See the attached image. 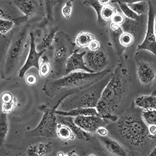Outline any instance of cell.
Segmentation results:
<instances>
[{"label": "cell", "instance_id": "obj_6", "mask_svg": "<svg viewBox=\"0 0 156 156\" xmlns=\"http://www.w3.org/2000/svg\"><path fill=\"white\" fill-rule=\"evenodd\" d=\"M76 44L69 36L62 31L56 33L53 43L52 78L58 80L65 75L66 62L75 51Z\"/></svg>", "mask_w": 156, "mask_h": 156}, {"label": "cell", "instance_id": "obj_19", "mask_svg": "<svg viewBox=\"0 0 156 156\" xmlns=\"http://www.w3.org/2000/svg\"><path fill=\"white\" fill-rule=\"evenodd\" d=\"M55 114L66 116V117H73L76 118L78 116H87V115H96L99 116L96 108H77L73 109L69 111H62L60 110H53Z\"/></svg>", "mask_w": 156, "mask_h": 156}, {"label": "cell", "instance_id": "obj_9", "mask_svg": "<svg viewBox=\"0 0 156 156\" xmlns=\"http://www.w3.org/2000/svg\"><path fill=\"white\" fill-rule=\"evenodd\" d=\"M86 66L95 73H99L106 69L109 59L106 51L102 47L97 51H89L84 56Z\"/></svg>", "mask_w": 156, "mask_h": 156}, {"label": "cell", "instance_id": "obj_36", "mask_svg": "<svg viewBox=\"0 0 156 156\" xmlns=\"http://www.w3.org/2000/svg\"><path fill=\"white\" fill-rule=\"evenodd\" d=\"M73 2L71 1H67L65 3L64 6L62 9V14L64 17L66 19L69 18L72 12Z\"/></svg>", "mask_w": 156, "mask_h": 156}, {"label": "cell", "instance_id": "obj_48", "mask_svg": "<svg viewBox=\"0 0 156 156\" xmlns=\"http://www.w3.org/2000/svg\"><path fill=\"white\" fill-rule=\"evenodd\" d=\"M152 95L156 96V87H155V88L154 89V90H153V92H152Z\"/></svg>", "mask_w": 156, "mask_h": 156}, {"label": "cell", "instance_id": "obj_28", "mask_svg": "<svg viewBox=\"0 0 156 156\" xmlns=\"http://www.w3.org/2000/svg\"><path fill=\"white\" fill-rule=\"evenodd\" d=\"M84 4H86L88 6L93 7L97 13L98 15V24L101 27H105L106 25V21H104L101 17V11L103 6H102L98 0H91V1H86Z\"/></svg>", "mask_w": 156, "mask_h": 156}, {"label": "cell", "instance_id": "obj_22", "mask_svg": "<svg viewBox=\"0 0 156 156\" xmlns=\"http://www.w3.org/2000/svg\"><path fill=\"white\" fill-rule=\"evenodd\" d=\"M9 131V122L7 114L0 113V147H2L5 142Z\"/></svg>", "mask_w": 156, "mask_h": 156}, {"label": "cell", "instance_id": "obj_38", "mask_svg": "<svg viewBox=\"0 0 156 156\" xmlns=\"http://www.w3.org/2000/svg\"><path fill=\"white\" fill-rule=\"evenodd\" d=\"M125 18H126V17L123 15V14L122 13V12H118L114 16V17L112 18L111 23H114V24H115L116 25H118V26H119V27H121V26L124 22Z\"/></svg>", "mask_w": 156, "mask_h": 156}, {"label": "cell", "instance_id": "obj_13", "mask_svg": "<svg viewBox=\"0 0 156 156\" xmlns=\"http://www.w3.org/2000/svg\"><path fill=\"white\" fill-rule=\"evenodd\" d=\"M137 74L140 82L144 85L151 84L156 77V71L153 65L143 61L137 62Z\"/></svg>", "mask_w": 156, "mask_h": 156}, {"label": "cell", "instance_id": "obj_49", "mask_svg": "<svg viewBox=\"0 0 156 156\" xmlns=\"http://www.w3.org/2000/svg\"><path fill=\"white\" fill-rule=\"evenodd\" d=\"M89 156H96V155H94V154H90V155H89Z\"/></svg>", "mask_w": 156, "mask_h": 156}, {"label": "cell", "instance_id": "obj_34", "mask_svg": "<svg viewBox=\"0 0 156 156\" xmlns=\"http://www.w3.org/2000/svg\"><path fill=\"white\" fill-rule=\"evenodd\" d=\"M8 43L9 40H8L7 37L5 35L0 34V67H1V69Z\"/></svg>", "mask_w": 156, "mask_h": 156}, {"label": "cell", "instance_id": "obj_4", "mask_svg": "<svg viewBox=\"0 0 156 156\" xmlns=\"http://www.w3.org/2000/svg\"><path fill=\"white\" fill-rule=\"evenodd\" d=\"M113 72H110L104 79L88 87L62 98L53 108L69 111L77 108H96L102 91L110 81Z\"/></svg>", "mask_w": 156, "mask_h": 156}, {"label": "cell", "instance_id": "obj_18", "mask_svg": "<svg viewBox=\"0 0 156 156\" xmlns=\"http://www.w3.org/2000/svg\"><path fill=\"white\" fill-rule=\"evenodd\" d=\"M110 36L112 43L114 46L115 51L118 55L120 56L122 54L123 51L125 50V48L122 46L120 43V37L123 31L119 26L116 25L111 23L110 26Z\"/></svg>", "mask_w": 156, "mask_h": 156}, {"label": "cell", "instance_id": "obj_16", "mask_svg": "<svg viewBox=\"0 0 156 156\" xmlns=\"http://www.w3.org/2000/svg\"><path fill=\"white\" fill-rule=\"evenodd\" d=\"M51 142H40L30 146L26 152L28 156H47L53 151Z\"/></svg>", "mask_w": 156, "mask_h": 156}, {"label": "cell", "instance_id": "obj_27", "mask_svg": "<svg viewBox=\"0 0 156 156\" xmlns=\"http://www.w3.org/2000/svg\"><path fill=\"white\" fill-rule=\"evenodd\" d=\"M114 3H118L120 9L122 11V13L123 15L128 18V19H131L133 20H136V21H139L140 17L137 16L135 12L130 8L128 5L124 3L123 1H115V2H112Z\"/></svg>", "mask_w": 156, "mask_h": 156}, {"label": "cell", "instance_id": "obj_3", "mask_svg": "<svg viewBox=\"0 0 156 156\" xmlns=\"http://www.w3.org/2000/svg\"><path fill=\"white\" fill-rule=\"evenodd\" d=\"M110 72L111 71L109 69L94 73L73 72L58 80H47L43 90L48 97L53 98L63 89L72 88L80 90L88 87L104 79Z\"/></svg>", "mask_w": 156, "mask_h": 156}, {"label": "cell", "instance_id": "obj_32", "mask_svg": "<svg viewBox=\"0 0 156 156\" xmlns=\"http://www.w3.org/2000/svg\"><path fill=\"white\" fill-rule=\"evenodd\" d=\"M118 12V11L113 6L109 5L103 6L101 11V17L104 21H110L112 20L114 16Z\"/></svg>", "mask_w": 156, "mask_h": 156}, {"label": "cell", "instance_id": "obj_35", "mask_svg": "<svg viewBox=\"0 0 156 156\" xmlns=\"http://www.w3.org/2000/svg\"><path fill=\"white\" fill-rule=\"evenodd\" d=\"M134 36L129 33H123L120 37V43L124 48L131 46L134 43Z\"/></svg>", "mask_w": 156, "mask_h": 156}, {"label": "cell", "instance_id": "obj_14", "mask_svg": "<svg viewBox=\"0 0 156 156\" xmlns=\"http://www.w3.org/2000/svg\"><path fill=\"white\" fill-rule=\"evenodd\" d=\"M58 124H61L68 126L74 134L75 137L80 140L87 141L90 139L89 133L84 131L74 123V118L73 117H66L56 115Z\"/></svg>", "mask_w": 156, "mask_h": 156}, {"label": "cell", "instance_id": "obj_43", "mask_svg": "<svg viewBox=\"0 0 156 156\" xmlns=\"http://www.w3.org/2000/svg\"><path fill=\"white\" fill-rule=\"evenodd\" d=\"M148 131L151 136L155 137L156 134V126H148Z\"/></svg>", "mask_w": 156, "mask_h": 156}, {"label": "cell", "instance_id": "obj_8", "mask_svg": "<svg viewBox=\"0 0 156 156\" xmlns=\"http://www.w3.org/2000/svg\"><path fill=\"white\" fill-rule=\"evenodd\" d=\"M148 9V18H147V27L146 36L144 41L142 43L138 45L137 48V51L146 50L152 53L156 56V36L154 33V23L155 18V11L153 5L151 2L147 1Z\"/></svg>", "mask_w": 156, "mask_h": 156}, {"label": "cell", "instance_id": "obj_46", "mask_svg": "<svg viewBox=\"0 0 156 156\" xmlns=\"http://www.w3.org/2000/svg\"><path fill=\"white\" fill-rule=\"evenodd\" d=\"M65 156H79V155H77V154H76L74 150H73L72 151L69 152L66 155H65Z\"/></svg>", "mask_w": 156, "mask_h": 156}, {"label": "cell", "instance_id": "obj_37", "mask_svg": "<svg viewBox=\"0 0 156 156\" xmlns=\"http://www.w3.org/2000/svg\"><path fill=\"white\" fill-rule=\"evenodd\" d=\"M16 98L9 92H5L1 96V101L3 105H8L14 101Z\"/></svg>", "mask_w": 156, "mask_h": 156}, {"label": "cell", "instance_id": "obj_25", "mask_svg": "<svg viewBox=\"0 0 156 156\" xmlns=\"http://www.w3.org/2000/svg\"><path fill=\"white\" fill-rule=\"evenodd\" d=\"M57 30L58 29L56 28L53 31H51L50 33L46 34L43 38L41 42L36 46V50H38L39 52H40L43 50H46V48H52V44H53Z\"/></svg>", "mask_w": 156, "mask_h": 156}, {"label": "cell", "instance_id": "obj_47", "mask_svg": "<svg viewBox=\"0 0 156 156\" xmlns=\"http://www.w3.org/2000/svg\"><path fill=\"white\" fill-rule=\"evenodd\" d=\"M154 33L156 36V16H155L154 18Z\"/></svg>", "mask_w": 156, "mask_h": 156}, {"label": "cell", "instance_id": "obj_29", "mask_svg": "<svg viewBox=\"0 0 156 156\" xmlns=\"http://www.w3.org/2000/svg\"><path fill=\"white\" fill-rule=\"evenodd\" d=\"M142 118L147 126H156V110H143Z\"/></svg>", "mask_w": 156, "mask_h": 156}, {"label": "cell", "instance_id": "obj_10", "mask_svg": "<svg viewBox=\"0 0 156 156\" xmlns=\"http://www.w3.org/2000/svg\"><path fill=\"white\" fill-rule=\"evenodd\" d=\"M30 49L24 66L19 71V77H23L26 73L28 69L32 67L37 68L38 70L40 69V59L43 56L46 50H43L40 52L36 51V46L35 44V34L31 31L30 33Z\"/></svg>", "mask_w": 156, "mask_h": 156}, {"label": "cell", "instance_id": "obj_24", "mask_svg": "<svg viewBox=\"0 0 156 156\" xmlns=\"http://www.w3.org/2000/svg\"><path fill=\"white\" fill-rule=\"evenodd\" d=\"M94 40H95V37L93 34L88 32H81L76 38L75 44L80 48H86Z\"/></svg>", "mask_w": 156, "mask_h": 156}, {"label": "cell", "instance_id": "obj_41", "mask_svg": "<svg viewBox=\"0 0 156 156\" xmlns=\"http://www.w3.org/2000/svg\"><path fill=\"white\" fill-rule=\"evenodd\" d=\"M101 44L99 43V42L97 40H94L93 42H91L89 46L87 47L89 49V51H97L98 49H99L101 48Z\"/></svg>", "mask_w": 156, "mask_h": 156}, {"label": "cell", "instance_id": "obj_23", "mask_svg": "<svg viewBox=\"0 0 156 156\" xmlns=\"http://www.w3.org/2000/svg\"><path fill=\"white\" fill-rule=\"evenodd\" d=\"M121 28L125 33H129L134 36L137 34L140 28V23L139 21L133 20L131 19L125 18V21L121 26Z\"/></svg>", "mask_w": 156, "mask_h": 156}, {"label": "cell", "instance_id": "obj_7", "mask_svg": "<svg viewBox=\"0 0 156 156\" xmlns=\"http://www.w3.org/2000/svg\"><path fill=\"white\" fill-rule=\"evenodd\" d=\"M40 111L44 112V114L38 126L31 131L25 133L26 137H44L47 138L57 137L58 122L56 114L52 109H49L45 105L38 108Z\"/></svg>", "mask_w": 156, "mask_h": 156}, {"label": "cell", "instance_id": "obj_40", "mask_svg": "<svg viewBox=\"0 0 156 156\" xmlns=\"http://www.w3.org/2000/svg\"><path fill=\"white\" fill-rule=\"evenodd\" d=\"M25 81L30 86H34L37 83V77L34 74H28L25 78Z\"/></svg>", "mask_w": 156, "mask_h": 156}, {"label": "cell", "instance_id": "obj_33", "mask_svg": "<svg viewBox=\"0 0 156 156\" xmlns=\"http://www.w3.org/2000/svg\"><path fill=\"white\" fill-rule=\"evenodd\" d=\"M15 23L10 20L0 18V34H6L13 28Z\"/></svg>", "mask_w": 156, "mask_h": 156}, {"label": "cell", "instance_id": "obj_11", "mask_svg": "<svg viewBox=\"0 0 156 156\" xmlns=\"http://www.w3.org/2000/svg\"><path fill=\"white\" fill-rule=\"evenodd\" d=\"M74 123L87 133H95L98 128L105 127L106 121L99 116H78L74 118Z\"/></svg>", "mask_w": 156, "mask_h": 156}, {"label": "cell", "instance_id": "obj_12", "mask_svg": "<svg viewBox=\"0 0 156 156\" xmlns=\"http://www.w3.org/2000/svg\"><path fill=\"white\" fill-rule=\"evenodd\" d=\"M78 51H79V49H76L73 54L68 59L64 76L78 70L84 71V72L89 73H95L94 71L89 69L86 66L84 56L86 55V52L84 51L81 53H79Z\"/></svg>", "mask_w": 156, "mask_h": 156}, {"label": "cell", "instance_id": "obj_1", "mask_svg": "<svg viewBox=\"0 0 156 156\" xmlns=\"http://www.w3.org/2000/svg\"><path fill=\"white\" fill-rule=\"evenodd\" d=\"M30 24H26L12 31L2 66L3 80H9L15 76L27 61L30 49Z\"/></svg>", "mask_w": 156, "mask_h": 156}, {"label": "cell", "instance_id": "obj_20", "mask_svg": "<svg viewBox=\"0 0 156 156\" xmlns=\"http://www.w3.org/2000/svg\"><path fill=\"white\" fill-rule=\"evenodd\" d=\"M135 105L143 110H156V96L142 95L135 99Z\"/></svg>", "mask_w": 156, "mask_h": 156}, {"label": "cell", "instance_id": "obj_17", "mask_svg": "<svg viewBox=\"0 0 156 156\" xmlns=\"http://www.w3.org/2000/svg\"><path fill=\"white\" fill-rule=\"evenodd\" d=\"M12 3L23 12L27 20L35 13L38 7V2L34 0H15Z\"/></svg>", "mask_w": 156, "mask_h": 156}, {"label": "cell", "instance_id": "obj_31", "mask_svg": "<svg viewBox=\"0 0 156 156\" xmlns=\"http://www.w3.org/2000/svg\"><path fill=\"white\" fill-rule=\"evenodd\" d=\"M59 1H43L45 5L46 17L45 18L49 23H53L54 20V7L59 3Z\"/></svg>", "mask_w": 156, "mask_h": 156}, {"label": "cell", "instance_id": "obj_45", "mask_svg": "<svg viewBox=\"0 0 156 156\" xmlns=\"http://www.w3.org/2000/svg\"><path fill=\"white\" fill-rule=\"evenodd\" d=\"M148 156H156V146L153 149V150L150 152V154L148 155Z\"/></svg>", "mask_w": 156, "mask_h": 156}, {"label": "cell", "instance_id": "obj_15", "mask_svg": "<svg viewBox=\"0 0 156 156\" xmlns=\"http://www.w3.org/2000/svg\"><path fill=\"white\" fill-rule=\"evenodd\" d=\"M101 140L106 149L113 156H127L128 151L117 140L106 136L101 137Z\"/></svg>", "mask_w": 156, "mask_h": 156}, {"label": "cell", "instance_id": "obj_30", "mask_svg": "<svg viewBox=\"0 0 156 156\" xmlns=\"http://www.w3.org/2000/svg\"><path fill=\"white\" fill-rule=\"evenodd\" d=\"M42 58V62L40 65V69H39V73L41 77H45L51 72V66L49 58L45 55H43Z\"/></svg>", "mask_w": 156, "mask_h": 156}, {"label": "cell", "instance_id": "obj_21", "mask_svg": "<svg viewBox=\"0 0 156 156\" xmlns=\"http://www.w3.org/2000/svg\"><path fill=\"white\" fill-rule=\"evenodd\" d=\"M135 13L140 16L148 11V2L145 1H123Z\"/></svg>", "mask_w": 156, "mask_h": 156}, {"label": "cell", "instance_id": "obj_5", "mask_svg": "<svg viewBox=\"0 0 156 156\" xmlns=\"http://www.w3.org/2000/svg\"><path fill=\"white\" fill-rule=\"evenodd\" d=\"M117 129L119 135L135 147H140L155 138L149 134L148 126L142 118L134 113L122 115L118 120Z\"/></svg>", "mask_w": 156, "mask_h": 156}, {"label": "cell", "instance_id": "obj_44", "mask_svg": "<svg viewBox=\"0 0 156 156\" xmlns=\"http://www.w3.org/2000/svg\"><path fill=\"white\" fill-rule=\"evenodd\" d=\"M99 2L102 6H105L109 5V3H111V1H109V0H99Z\"/></svg>", "mask_w": 156, "mask_h": 156}, {"label": "cell", "instance_id": "obj_39", "mask_svg": "<svg viewBox=\"0 0 156 156\" xmlns=\"http://www.w3.org/2000/svg\"><path fill=\"white\" fill-rule=\"evenodd\" d=\"M17 105V99H16L14 101L8 104V105H3L2 106V112L6 114L11 112L15 108Z\"/></svg>", "mask_w": 156, "mask_h": 156}, {"label": "cell", "instance_id": "obj_42", "mask_svg": "<svg viewBox=\"0 0 156 156\" xmlns=\"http://www.w3.org/2000/svg\"><path fill=\"white\" fill-rule=\"evenodd\" d=\"M96 133L98 134L101 137H106L108 135V130L105 127H101L98 129Z\"/></svg>", "mask_w": 156, "mask_h": 156}, {"label": "cell", "instance_id": "obj_2", "mask_svg": "<svg viewBox=\"0 0 156 156\" xmlns=\"http://www.w3.org/2000/svg\"><path fill=\"white\" fill-rule=\"evenodd\" d=\"M127 70L120 68L115 69L107 86L102 91L96 109L101 118L105 121L115 122L118 116L114 114L118 109L127 93V82L125 79Z\"/></svg>", "mask_w": 156, "mask_h": 156}, {"label": "cell", "instance_id": "obj_26", "mask_svg": "<svg viewBox=\"0 0 156 156\" xmlns=\"http://www.w3.org/2000/svg\"><path fill=\"white\" fill-rule=\"evenodd\" d=\"M57 136L63 140H73L75 138L71 130L68 126L61 124H58Z\"/></svg>", "mask_w": 156, "mask_h": 156}]
</instances>
